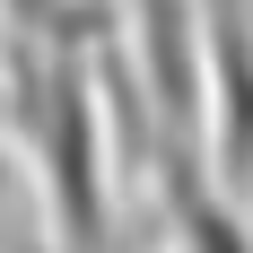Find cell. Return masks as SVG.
Returning <instances> with one entry per match:
<instances>
[{
  "label": "cell",
  "instance_id": "cell-1",
  "mask_svg": "<svg viewBox=\"0 0 253 253\" xmlns=\"http://www.w3.org/2000/svg\"><path fill=\"white\" fill-rule=\"evenodd\" d=\"M9 123L35 157V192L61 236V253H105L114 236V192H105V96H96V52L79 35L18 44L9 61Z\"/></svg>",
  "mask_w": 253,
  "mask_h": 253
},
{
  "label": "cell",
  "instance_id": "cell-2",
  "mask_svg": "<svg viewBox=\"0 0 253 253\" xmlns=\"http://www.w3.org/2000/svg\"><path fill=\"white\" fill-rule=\"evenodd\" d=\"M201 157L253 192V0H201Z\"/></svg>",
  "mask_w": 253,
  "mask_h": 253
},
{
  "label": "cell",
  "instance_id": "cell-3",
  "mask_svg": "<svg viewBox=\"0 0 253 253\" xmlns=\"http://www.w3.org/2000/svg\"><path fill=\"white\" fill-rule=\"evenodd\" d=\"M149 175H157V201H166V218H175V245H183V253H253V210H245V192H227V183L210 175L201 149L157 140Z\"/></svg>",
  "mask_w": 253,
  "mask_h": 253
},
{
  "label": "cell",
  "instance_id": "cell-4",
  "mask_svg": "<svg viewBox=\"0 0 253 253\" xmlns=\"http://www.w3.org/2000/svg\"><path fill=\"white\" fill-rule=\"evenodd\" d=\"M0 114H9V79H0Z\"/></svg>",
  "mask_w": 253,
  "mask_h": 253
},
{
  "label": "cell",
  "instance_id": "cell-5",
  "mask_svg": "<svg viewBox=\"0 0 253 253\" xmlns=\"http://www.w3.org/2000/svg\"><path fill=\"white\" fill-rule=\"evenodd\" d=\"M0 192H9V157H0Z\"/></svg>",
  "mask_w": 253,
  "mask_h": 253
}]
</instances>
